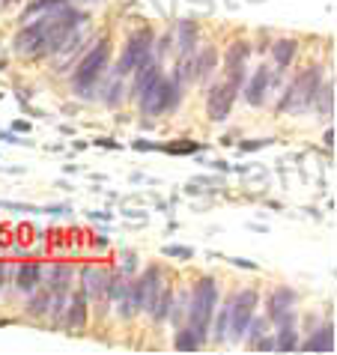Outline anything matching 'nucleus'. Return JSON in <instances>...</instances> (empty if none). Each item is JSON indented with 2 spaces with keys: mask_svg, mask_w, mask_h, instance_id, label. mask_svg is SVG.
Segmentation results:
<instances>
[{
  "mask_svg": "<svg viewBox=\"0 0 337 355\" xmlns=\"http://www.w3.org/2000/svg\"><path fill=\"white\" fill-rule=\"evenodd\" d=\"M215 308H218V284L215 278H200L191 293V308H188V325L200 340H206V334H209Z\"/></svg>",
  "mask_w": 337,
  "mask_h": 355,
  "instance_id": "f257e3e1",
  "label": "nucleus"
},
{
  "mask_svg": "<svg viewBox=\"0 0 337 355\" xmlns=\"http://www.w3.org/2000/svg\"><path fill=\"white\" fill-rule=\"evenodd\" d=\"M107 57H111V42H107V39H102V42H98L93 51L84 57L81 66H78L75 75H72V84H75V93H78V96H90L93 84L98 81V75L105 72Z\"/></svg>",
  "mask_w": 337,
  "mask_h": 355,
  "instance_id": "f03ea898",
  "label": "nucleus"
},
{
  "mask_svg": "<svg viewBox=\"0 0 337 355\" xmlns=\"http://www.w3.org/2000/svg\"><path fill=\"white\" fill-rule=\"evenodd\" d=\"M316 87H320V69L313 66V69L302 72L290 84V90H286L284 98H281V111H286V114H304L307 105H311L313 96H316Z\"/></svg>",
  "mask_w": 337,
  "mask_h": 355,
  "instance_id": "7ed1b4c3",
  "label": "nucleus"
},
{
  "mask_svg": "<svg viewBox=\"0 0 337 355\" xmlns=\"http://www.w3.org/2000/svg\"><path fill=\"white\" fill-rule=\"evenodd\" d=\"M137 102H141V111H144L146 116H155V114L171 111V107L176 105V84L158 75L155 81L146 87L141 96H137Z\"/></svg>",
  "mask_w": 337,
  "mask_h": 355,
  "instance_id": "20e7f679",
  "label": "nucleus"
},
{
  "mask_svg": "<svg viewBox=\"0 0 337 355\" xmlns=\"http://www.w3.org/2000/svg\"><path fill=\"white\" fill-rule=\"evenodd\" d=\"M254 308H257V293L254 290H245L239 295H233L230 299V325H227V338H233V340L245 338L248 322L254 320Z\"/></svg>",
  "mask_w": 337,
  "mask_h": 355,
  "instance_id": "39448f33",
  "label": "nucleus"
},
{
  "mask_svg": "<svg viewBox=\"0 0 337 355\" xmlns=\"http://www.w3.org/2000/svg\"><path fill=\"white\" fill-rule=\"evenodd\" d=\"M239 87L242 84L230 81V78H227L224 84L212 87L209 98H206V114H209L212 123H224L227 116H230V107H233V98H236V93H239Z\"/></svg>",
  "mask_w": 337,
  "mask_h": 355,
  "instance_id": "423d86ee",
  "label": "nucleus"
},
{
  "mask_svg": "<svg viewBox=\"0 0 337 355\" xmlns=\"http://www.w3.org/2000/svg\"><path fill=\"white\" fill-rule=\"evenodd\" d=\"M150 48H153V33L150 31H141V33H135L132 39H128L126 51L120 57V75L135 72L137 66H144L146 60H150Z\"/></svg>",
  "mask_w": 337,
  "mask_h": 355,
  "instance_id": "0eeeda50",
  "label": "nucleus"
},
{
  "mask_svg": "<svg viewBox=\"0 0 337 355\" xmlns=\"http://www.w3.org/2000/svg\"><path fill=\"white\" fill-rule=\"evenodd\" d=\"M162 284H164V281H162V269H158V266H150V269H146L141 278H137V290H141V311L153 313L158 295L164 293Z\"/></svg>",
  "mask_w": 337,
  "mask_h": 355,
  "instance_id": "6e6552de",
  "label": "nucleus"
},
{
  "mask_svg": "<svg viewBox=\"0 0 337 355\" xmlns=\"http://www.w3.org/2000/svg\"><path fill=\"white\" fill-rule=\"evenodd\" d=\"M293 308H295V293L290 287H277L269 299V317L281 322L286 317H293Z\"/></svg>",
  "mask_w": 337,
  "mask_h": 355,
  "instance_id": "1a4fd4ad",
  "label": "nucleus"
},
{
  "mask_svg": "<svg viewBox=\"0 0 337 355\" xmlns=\"http://www.w3.org/2000/svg\"><path fill=\"white\" fill-rule=\"evenodd\" d=\"M39 281H42V266L39 263H21L15 272V287L18 293H33L39 287Z\"/></svg>",
  "mask_w": 337,
  "mask_h": 355,
  "instance_id": "9d476101",
  "label": "nucleus"
},
{
  "mask_svg": "<svg viewBox=\"0 0 337 355\" xmlns=\"http://www.w3.org/2000/svg\"><path fill=\"white\" fill-rule=\"evenodd\" d=\"M266 90H269V69H257L254 78L248 81L245 87V98H248V105H263L266 102Z\"/></svg>",
  "mask_w": 337,
  "mask_h": 355,
  "instance_id": "9b49d317",
  "label": "nucleus"
},
{
  "mask_svg": "<svg viewBox=\"0 0 337 355\" xmlns=\"http://www.w3.org/2000/svg\"><path fill=\"white\" fill-rule=\"evenodd\" d=\"M245 60H248V45L245 42H236L230 48V54H227V78L236 84H242L245 78Z\"/></svg>",
  "mask_w": 337,
  "mask_h": 355,
  "instance_id": "f8f14e48",
  "label": "nucleus"
},
{
  "mask_svg": "<svg viewBox=\"0 0 337 355\" xmlns=\"http://www.w3.org/2000/svg\"><path fill=\"white\" fill-rule=\"evenodd\" d=\"M302 349H320V352H331L334 349V329L322 325L320 331H313V338H307L302 343Z\"/></svg>",
  "mask_w": 337,
  "mask_h": 355,
  "instance_id": "ddd939ff",
  "label": "nucleus"
},
{
  "mask_svg": "<svg viewBox=\"0 0 337 355\" xmlns=\"http://www.w3.org/2000/svg\"><path fill=\"white\" fill-rule=\"evenodd\" d=\"M275 349H299V340H295V329H293V317L281 320V329H277V340H275Z\"/></svg>",
  "mask_w": 337,
  "mask_h": 355,
  "instance_id": "4468645a",
  "label": "nucleus"
},
{
  "mask_svg": "<svg viewBox=\"0 0 337 355\" xmlns=\"http://www.w3.org/2000/svg\"><path fill=\"white\" fill-rule=\"evenodd\" d=\"M69 281H72V269H69L66 263L54 266L51 269V284H48V290H51L54 295H66L69 293Z\"/></svg>",
  "mask_w": 337,
  "mask_h": 355,
  "instance_id": "2eb2a0df",
  "label": "nucleus"
},
{
  "mask_svg": "<svg viewBox=\"0 0 337 355\" xmlns=\"http://www.w3.org/2000/svg\"><path fill=\"white\" fill-rule=\"evenodd\" d=\"M84 322H87V295L84 293H75L72 311H69V317H66V325H69V329H81Z\"/></svg>",
  "mask_w": 337,
  "mask_h": 355,
  "instance_id": "dca6fc26",
  "label": "nucleus"
},
{
  "mask_svg": "<svg viewBox=\"0 0 337 355\" xmlns=\"http://www.w3.org/2000/svg\"><path fill=\"white\" fill-rule=\"evenodd\" d=\"M155 78H158L155 63L146 60L144 66H137V69H135V96H141V93L146 90V87H150V84L155 81Z\"/></svg>",
  "mask_w": 337,
  "mask_h": 355,
  "instance_id": "f3484780",
  "label": "nucleus"
},
{
  "mask_svg": "<svg viewBox=\"0 0 337 355\" xmlns=\"http://www.w3.org/2000/svg\"><path fill=\"white\" fill-rule=\"evenodd\" d=\"M272 54H275V63L281 66V69H286V66L293 63L295 42H293V39H277V42H275V48H272Z\"/></svg>",
  "mask_w": 337,
  "mask_h": 355,
  "instance_id": "a211bd4d",
  "label": "nucleus"
},
{
  "mask_svg": "<svg viewBox=\"0 0 337 355\" xmlns=\"http://www.w3.org/2000/svg\"><path fill=\"white\" fill-rule=\"evenodd\" d=\"M200 347H203V340L194 334L191 325L176 334V349H180V352H191V349H200Z\"/></svg>",
  "mask_w": 337,
  "mask_h": 355,
  "instance_id": "6ab92c4d",
  "label": "nucleus"
},
{
  "mask_svg": "<svg viewBox=\"0 0 337 355\" xmlns=\"http://www.w3.org/2000/svg\"><path fill=\"white\" fill-rule=\"evenodd\" d=\"M313 98H320V111L325 116L334 114V84L331 87H316V96Z\"/></svg>",
  "mask_w": 337,
  "mask_h": 355,
  "instance_id": "aec40b11",
  "label": "nucleus"
},
{
  "mask_svg": "<svg viewBox=\"0 0 337 355\" xmlns=\"http://www.w3.org/2000/svg\"><path fill=\"white\" fill-rule=\"evenodd\" d=\"M48 304H51V290H48V293H36L33 302H31V313H33V317H42V313H48Z\"/></svg>",
  "mask_w": 337,
  "mask_h": 355,
  "instance_id": "412c9836",
  "label": "nucleus"
},
{
  "mask_svg": "<svg viewBox=\"0 0 337 355\" xmlns=\"http://www.w3.org/2000/svg\"><path fill=\"white\" fill-rule=\"evenodd\" d=\"M227 325H230V302L218 313V325H215V340H227Z\"/></svg>",
  "mask_w": 337,
  "mask_h": 355,
  "instance_id": "4be33fe9",
  "label": "nucleus"
},
{
  "mask_svg": "<svg viewBox=\"0 0 337 355\" xmlns=\"http://www.w3.org/2000/svg\"><path fill=\"white\" fill-rule=\"evenodd\" d=\"M60 3H66V0H33V3L27 6V15L42 12V9H54V6H60Z\"/></svg>",
  "mask_w": 337,
  "mask_h": 355,
  "instance_id": "5701e85b",
  "label": "nucleus"
},
{
  "mask_svg": "<svg viewBox=\"0 0 337 355\" xmlns=\"http://www.w3.org/2000/svg\"><path fill=\"white\" fill-rule=\"evenodd\" d=\"M248 329H251V343L257 338H263V334H269V331H266V320H251V322H248Z\"/></svg>",
  "mask_w": 337,
  "mask_h": 355,
  "instance_id": "b1692460",
  "label": "nucleus"
},
{
  "mask_svg": "<svg viewBox=\"0 0 337 355\" xmlns=\"http://www.w3.org/2000/svg\"><path fill=\"white\" fill-rule=\"evenodd\" d=\"M164 150L167 153H176V155H180V153H197V144H191V141H188V144H167Z\"/></svg>",
  "mask_w": 337,
  "mask_h": 355,
  "instance_id": "393cba45",
  "label": "nucleus"
},
{
  "mask_svg": "<svg viewBox=\"0 0 337 355\" xmlns=\"http://www.w3.org/2000/svg\"><path fill=\"white\" fill-rule=\"evenodd\" d=\"M120 93H123L120 81H116V84H111V87H107V98H105V102H107V105H116V102H120Z\"/></svg>",
  "mask_w": 337,
  "mask_h": 355,
  "instance_id": "a878e982",
  "label": "nucleus"
},
{
  "mask_svg": "<svg viewBox=\"0 0 337 355\" xmlns=\"http://www.w3.org/2000/svg\"><path fill=\"white\" fill-rule=\"evenodd\" d=\"M164 254H171V257H191V248H176V245H171V248H164Z\"/></svg>",
  "mask_w": 337,
  "mask_h": 355,
  "instance_id": "bb28decb",
  "label": "nucleus"
},
{
  "mask_svg": "<svg viewBox=\"0 0 337 355\" xmlns=\"http://www.w3.org/2000/svg\"><path fill=\"white\" fill-rule=\"evenodd\" d=\"M3 278H6V263H0V287H3Z\"/></svg>",
  "mask_w": 337,
  "mask_h": 355,
  "instance_id": "cd10ccee",
  "label": "nucleus"
}]
</instances>
